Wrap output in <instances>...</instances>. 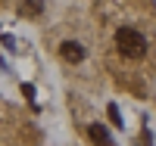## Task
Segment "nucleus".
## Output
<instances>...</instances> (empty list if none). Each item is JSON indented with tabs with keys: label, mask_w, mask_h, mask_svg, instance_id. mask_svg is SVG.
<instances>
[{
	"label": "nucleus",
	"mask_w": 156,
	"mask_h": 146,
	"mask_svg": "<svg viewBox=\"0 0 156 146\" xmlns=\"http://www.w3.org/2000/svg\"><path fill=\"white\" fill-rule=\"evenodd\" d=\"M87 134H90V140H94L97 146H112V140H109V131L103 127V124H90V127H87Z\"/></svg>",
	"instance_id": "obj_3"
},
{
	"label": "nucleus",
	"mask_w": 156,
	"mask_h": 146,
	"mask_svg": "<svg viewBox=\"0 0 156 146\" xmlns=\"http://www.w3.org/2000/svg\"><path fill=\"white\" fill-rule=\"evenodd\" d=\"M59 56L66 59V62H81L84 59V47L78 44V41H62L59 44Z\"/></svg>",
	"instance_id": "obj_2"
},
{
	"label": "nucleus",
	"mask_w": 156,
	"mask_h": 146,
	"mask_svg": "<svg viewBox=\"0 0 156 146\" xmlns=\"http://www.w3.org/2000/svg\"><path fill=\"white\" fill-rule=\"evenodd\" d=\"M19 12H22V16H41V12H44V3H22Z\"/></svg>",
	"instance_id": "obj_4"
},
{
	"label": "nucleus",
	"mask_w": 156,
	"mask_h": 146,
	"mask_svg": "<svg viewBox=\"0 0 156 146\" xmlns=\"http://www.w3.org/2000/svg\"><path fill=\"white\" fill-rule=\"evenodd\" d=\"M22 93L28 97V100H34V84H22Z\"/></svg>",
	"instance_id": "obj_6"
},
{
	"label": "nucleus",
	"mask_w": 156,
	"mask_h": 146,
	"mask_svg": "<svg viewBox=\"0 0 156 146\" xmlns=\"http://www.w3.org/2000/svg\"><path fill=\"white\" fill-rule=\"evenodd\" d=\"M106 112H109V121H112L115 127H122V112H119V106L109 103V106H106Z\"/></svg>",
	"instance_id": "obj_5"
},
{
	"label": "nucleus",
	"mask_w": 156,
	"mask_h": 146,
	"mask_svg": "<svg viewBox=\"0 0 156 146\" xmlns=\"http://www.w3.org/2000/svg\"><path fill=\"white\" fill-rule=\"evenodd\" d=\"M115 47H119V53L125 59H144L147 56V37L137 28H128V25L115 31Z\"/></svg>",
	"instance_id": "obj_1"
}]
</instances>
